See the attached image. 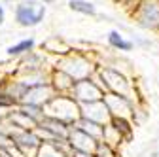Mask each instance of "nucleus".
<instances>
[{"mask_svg": "<svg viewBox=\"0 0 159 157\" xmlns=\"http://www.w3.org/2000/svg\"><path fill=\"white\" fill-rule=\"evenodd\" d=\"M44 4H51V2H55V0H42Z\"/></svg>", "mask_w": 159, "mask_h": 157, "instance_id": "17", "label": "nucleus"}, {"mask_svg": "<svg viewBox=\"0 0 159 157\" xmlns=\"http://www.w3.org/2000/svg\"><path fill=\"white\" fill-rule=\"evenodd\" d=\"M110 125H112V127H114L119 134H121V136H123V134L127 136V134L131 132V127H129V123L125 121V117H119V115L110 117Z\"/></svg>", "mask_w": 159, "mask_h": 157, "instance_id": "14", "label": "nucleus"}, {"mask_svg": "<svg viewBox=\"0 0 159 157\" xmlns=\"http://www.w3.org/2000/svg\"><path fill=\"white\" fill-rule=\"evenodd\" d=\"M70 95L78 104H91V102H101L106 93H104L102 85L93 82L91 78H85V80H80L74 83Z\"/></svg>", "mask_w": 159, "mask_h": 157, "instance_id": "3", "label": "nucleus"}, {"mask_svg": "<svg viewBox=\"0 0 159 157\" xmlns=\"http://www.w3.org/2000/svg\"><path fill=\"white\" fill-rule=\"evenodd\" d=\"M70 146L68 140H55V142H42L34 157H68Z\"/></svg>", "mask_w": 159, "mask_h": 157, "instance_id": "7", "label": "nucleus"}, {"mask_svg": "<svg viewBox=\"0 0 159 157\" xmlns=\"http://www.w3.org/2000/svg\"><path fill=\"white\" fill-rule=\"evenodd\" d=\"M76 127H80L82 131H85L87 134H91L95 140L101 142L102 136H104V125L102 123H97V121H91V119H85V117H80V121L76 123Z\"/></svg>", "mask_w": 159, "mask_h": 157, "instance_id": "9", "label": "nucleus"}, {"mask_svg": "<svg viewBox=\"0 0 159 157\" xmlns=\"http://www.w3.org/2000/svg\"><path fill=\"white\" fill-rule=\"evenodd\" d=\"M8 121H10L11 127H15L17 131H36V129H38V121L32 119L29 114H25L19 106H17L15 112H11V114L8 115Z\"/></svg>", "mask_w": 159, "mask_h": 157, "instance_id": "8", "label": "nucleus"}, {"mask_svg": "<svg viewBox=\"0 0 159 157\" xmlns=\"http://www.w3.org/2000/svg\"><path fill=\"white\" fill-rule=\"evenodd\" d=\"M68 6H70L72 11L84 13V15H95V13H97V8H95L91 2H87V0H70Z\"/></svg>", "mask_w": 159, "mask_h": 157, "instance_id": "11", "label": "nucleus"}, {"mask_svg": "<svg viewBox=\"0 0 159 157\" xmlns=\"http://www.w3.org/2000/svg\"><path fill=\"white\" fill-rule=\"evenodd\" d=\"M108 42H110V46H112V47L121 49V51H129V49L133 47V44H131V42H127V40H123V36L119 34L117 30H112V32L108 34Z\"/></svg>", "mask_w": 159, "mask_h": 157, "instance_id": "12", "label": "nucleus"}, {"mask_svg": "<svg viewBox=\"0 0 159 157\" xmlns=\"http://www.w3.org/2000/svg\"><path fill=\"white\" fill-rule=\"evenodd\" d=\"M68 146L70 150H76V151H84V153H91L95 155L97 151V146H98V140H95L91 134H87L85 131H82L80 127L72 125L70 127V132H68Z\"/></svg>", "mask_w": 159, "mask_h": 157, "instance_id": "4", "label": "nucleus"}, {"mask_svg": "<svg viewBox=\"0 0 159 157\" xmlns=\"http://www.w3.org/2000/svg\"><path fill=\"white\" fill-rule=\"evenodd\" d=\"M46 17V4L42 0H21L15 6V21L21 27H36Z\"/></svg>", "mask_w": 159, "mask_h": 157, "instance_id": "2", "label": "nucleus"}, {"mask_svg": "<svg viewBox=\"0 0 159 157\" xmlns=\"http://www.w3.org/2000/svg\"><path fill=\"white\" fill-rule=\"evenodd\" d=\"M116 2H127V0H116Z\"/></svg>", "mask_w": 159, "mask_h": 157, "instance_id": "19", "label": "nucleus"}, {"mask_svg": "<svg viewBox=\"0 0 159 157\" xmlns=\"http://www.w3.org/2000/svg\"><path fill=\"white\" fill-rule=\"evenodd\" d=\"M10 138L13 142V146L21 151L23 155H27L29 151H38V148L42 146V138L38 136L36 131H15V132H10Z\"/></svg>", "mask_w": 159, "mask_h": 157, "instance_id": "5", "label": "nucleus"}, {"mask_svg": "<svg viewBox=\"0 0 159 157\" xmlns=\"http://www.w3.org/2000/svg\"><path fill=\"white\" fill-rule=\"evenodd\" d=\"M6 87H8V85H6V82H4V80H0V91L6 89Z\"/></svg>", "mask_w": 159, "mask_h": 157, "instance_id": "16", "label": "nucleus"}, {"mask_svg": "<svg viewBox=\"0 0 159 157\" xmlns=\"http://www.w3.org/2000/svg\"><path fill=\"white\" fill-rule=\"evenodd\" d=\"M17 106H19V101L15 99V95L11 91H8V87L0 91V110H10Z\"/></svg>", "mask_w": 159, "mask_h": 157, "instance_id": "13", "label": "nucleus"}, {"mask_svg": "<svg viewBox=\"0 0 159 157\" xmlns=\"http://www.w3.org/2000/svg\"><path fill=\"white\" fill-rule=\"evenodd\" d=\"M4 17H6V11H4V6H0V27L4 23Z\"/></svg>", "mask_w": 159, "mask_h": 157, "instance_id": "15", "label": "nucleus"}, {"mask_svg": "<svg viewBox=\"0 0 159 157\" xmlns=\"http://www.w3.org/2000/svg\"><path fill=\"white\" fill-rule=\"evenodd\" d=\"M4 2H21V0H4Z\"/></svg>", "mask_w": 159, "mask_h": 157, "instance_id": "18", "label": "nucleus"}, {"mask_svg": "<svg viewBox=\"0 0 159 157\" xmlns=\"http://www.w3.org/2000/svg\"><path fill=\"white\" fill-rule=\"evenodd\" d=\"M46 115H51L55 119H61L66 125H76L82 117V112H80V104L72 99V95H55L53 99L44 106Z\"/></svg>", "mask_w": 159, "mask_h": 157, "instance_id": "1", "label": "nucleus"}, {"mask_svg": "<svg viewBox=\"0 0 159 157\" xmlns=\"http://www.w3.org/2000/svg\"><path fill=\"white\" fill-rule=\"evenodd\" d=\"M138 23L146 29H157L159 27V0H144L138 6Z\"/></svg>", "mask_w": 159, "mask_h": 157, "instance_id": "6", "label": "nucleus"}, {"mask_svg": "<svg viewBox=\"0 0 159 157\" xmlns=\"http://www.w3.org/2000/svg\"><path fill=\"white\" fill-rule=\"evenodd\" d=\"M32 47H34V40H32V38H25V40L17 42V44H13V46H10V47L6 49V53H8V57H21V55L30 53Z\"/></svg>", "mask_w": 159, "mask_h": 157, "instance_id": "10", "label": "nucleus"}]
</instances>
